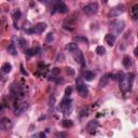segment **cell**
Wrapping results in <instances>:
<instances>
[{"mask_svg":"<svg viewBox=\"0 0 138 138\" xmlns=\"http://www.w3.org/2000/svg\"><path fill=\"white\" fill-rule=\"evenodd\" d=\"M53 38H54V36H53V33H49L48 36H46V42H51Z\"/></svg>","mask_w":138,"mask_h":138,"instance_id":"4dcf8cb0","label":"cell"},{"mask_svg":"<svg viewBox=\"0 0 138 138\" xmlns=\"http://www.w3.org/2000/svg\"><path fill=\"white\" fill-rule=\"evenodd\" d=\"M39 52H40V48H33V49H27L25 53H26V55H28V56H34L38 54Z\"/></svg>","mask_w":138,"mask_h":138,"instance_id":"e0dca14e","label":"cell"},{"mask_svg":"<svg viewBox=\"0 0 138 138\" xmlns=\"http://www.w3.org/2000/svg\"><path fill=\"white\" fill-rule=\"evenodd\" d=\"M134 54H135V56H136V57H138V46L136 49H135V51H134Z\"/></svg>","mask_w":138,"mask_h":138,"instance_id":"d590c367","label":"cell"},{"mask_svg":"<svg viewBox=\"0 0 138 138\" xmlns=\"http://www.w3.org/2000/svg\"><path fill=\"white\" fill-rule=\"evenodd\" d=\"M0 126L3 131H8L12 126V121L9 118H2L1 122H0Z\"/></svg>","mask_w":138,"mask_h":138,"instance_id":"8fae6325","label":"cell"},{"mask_svg":"<svg viewBox=\"0 0 138 138\" xmlns=\"http://www.w3.org/2000/svg\"><path fill=\"white\" fill-rule=\"evenodd\" d=\"M21 15H22V13H21L20 10L14 11V13H13V20H14V22L16 21V20H20V18H21Z\"/></svg>","mask_w":138,"mask_h":138,"instance_id":"83f0119b","label":"cell"},{"mask_svg":"<svg viewBox=\"0 0 138 138\" xmlns=\"http://www.w3.org/2000/svg\"><path fill=\"white\" fill-rule=\"evenodd\" d=\"M105 40L110 46H113L114 43H115V36L112 34H107L106 37H105Z\"/></svg>","mask_w":138,"mask_h":138,"instance_id":"9a60e30c","label":"cell"},{"mask_svg":"<svg viewBox=\"0 0 138 138\" xmlns=\"http://www.w3.org/2000/svg\"><path fill=\"white\" fill-rule=\"evenodd\" d=\"M71 92H72V87H71V86L66 87V90H65V95H66V97H68L69 95H70Z\"/></svg>","mask_w":138,"mask_h":138,"instance_id":"f1b7e54d","label":"cell"},{"mask_svg":"<svg viewBox=\"0 0 138 138\" xmlns=\"http://www.w3.org/2000/svg\"><path fill=\"white\" fill-rule=\"evenodd\" d=\"M65 49L67 50V51L72 53V52H74V51H77V50H78V45H77V43L71 42V43H68V44L65 46Z\"/></svg>","mask_w":138,"mask_h":138,"instance_id":"ac0fdd59","label":"cell"},{"mask_svg":"<svg viewBox=\"0 0 138 138\" xmlns=\"http://www.w3.org/2000/svg\"><path fill=\"white\" fill-rule=\"evenodd\" d=\"M1 70H2V72H3V73H9L12 70L11 64H9V63H4V64L1 66Z\"/></svg>","mask_w":138,"mask_h":138,"instance_id":"d6986e66","label":"cell"},{"mask_svg":"<svg viewBox=\"0 0 138 138\" xmlns=\"http://www.w3.org/2000/svg\"><path fill=\"white\" fill-rule=\"evenodd\" d=\"M57 136L61 137V138H67V134H66V133H58Z\"/></svg>","mask_w":138,"mask_h":138,"instance_id":"d6a6232c","label":"cell"},{"mask_svg":"<svg viewBox=\"0 0 138 138\" xmlns=\"http://www.w3.org/2000/svg\"><path fill=\"white\" fill-rule=\"evenodd\" d=\"M28 108V104L27 103H21V104H18V105L15 107V114L16 115H21L23 112L26 111V109Z\"/></svg>","mask_w":138,"mask_h":138,"instance_id":"30bf717a","label":"cell"},{"mask_svg":"<svg viewBox=\"0 0 138 138\" xmlns=\"http://www.w3.org/2000/svg\"><path fill=\"white\" fill-rule=\"evenodd\" d=\"M124 28H125V23L123 21H118L114 24V31L117 34H120L124 30Z\"/></svg>","mask_w":138,"mask_h":138,"instance_id":"7c38bea8","label":"cell"},{"mask_svg":"<svg viewBox=\"0 0 138 138\" xmlns=\"http://www.w3.org/2000/svg\"><path fill=\"white\" fill-rule=\"evenodd\" d=\"M39 137L40 138H45V134L44 133H40L39 134Z\"/></svg>","mask_w":138,"mask_h":138,"instance_id":"8d00e7d4","label":"cell"},{"mask_svg":"<svg viewBox=\"0 0 138 138\" xmlns=\"http://www.w3.org/2000/svg\"><path fill=\"white\" fill-rule=\"evenodd\" d=\"M131 14H132V17H133L134 20H137V18H138V4L134 5V7L132 8Z\"/></svg>","mask_w":138,"mask_h":138,"instance_id":"44dd1931","label":"cell"},{"mask_svg":"<svg viewBox=\"0 0 138 138\" xmlns=\"http://www.w3.org/2000/svg\"><path fill=\"white\" fill-rule=\"evenodd\" d=\"M97 126H98V122L95 121V120H92V121H90L89 123H87L86 125V128H87V131L90 132V133H94V132L96 131V128Z\"/></svg>","mask_w":138,"mask_h":138,"instance_id":"4fadbf2b","label":"cell"},{"mask_svg":"<svg viewBox=\"0 0 138 138\" xmlns=\"http://www.w3.org/2000/svg\"><path fill=\"white\" fill-rule=\"evenodd\" d=\"M21 72L24 74V76H28V73L26 72V71L24 70V68H23V65H21Z\"/></svg>","mask_w":138,"mask_h":138,"instance_id":"e575fe53","label":"cell"},{"mask_svg":"<svg viewBox=\"0 0 138 138\" xmlns=\"http://www.w3.org/2000/svg\"><path fill=\"white\" fill-rule=\"evenodd\" d=\"M11 95L14 97V98H23L24 97V90L20 84L17 83H13L11 86Z\"/></svg>","mask_w":138,"mask_h":138,"instance_id":"7a4b0ae2","label":"cell"},{"mask_svg":"<svg viewBox=\"0 0 138 138\" xmlns=\"http://www.w3.org/2000/svg\"><path fill=\"white\" fill-rule=\"evenodd\" d=\"M55 82L57 83V84H59V83H63V82H64V80H63L62 78H59V77H57V78H56V79H55Z\"/></svg>","mask_w":138,"mask_h":138,"instance_id":"836d02e7","label":"cell"},{"mask_svg":"<svg viewBox=\"0 0 138 138\" xmlns=\"http://www.w3.org/2000/svg\"><path fill=\"white\" fill-rule=\"evenodd\" d=\"M61 109L64 112V114L68 115L71 113V99L68 97H65L61 103Z\"/></svg>","mask_w":138,"mask_h":138,"instance_id":"5b68a950","label":"cell"},{"mask_svg":"<svg viewBox=\"0 0 138 138\" xmlns=\"http://www.w3.org/2000/svg\"><path fill=\"white\" fill-rule=\"evenodd\" d=\"M17 43H18V45H20L22 49H24V50L27 48V44H28L27 41L24 38H18L17 39Z\"/></svg>","mask_w":138,"mask_h":138,"instance_id":"603a6c76","label":"cell"},{"mask_svg":"<svg viewBox=\"0 0 138 138\" xmlns=\"http://www.w3.org/2000/svg\"><path fill=\"white\" fill-rule=\"evenodd\" d=\"M45 28H46V24L44 23H39V24H37L36 26H34L33 29H27L26 31L28 34H42L43 31L45 30Z\"/></svg>","mask_w":138,"mask_h":138,"instance_id":"ba28073f","label":"cell"},{"mask_svg":"<svg viewBox=\"0 0 138 138\" xmlns=\"http://www.w3.org/2000/svg\"><path fill=\"white\" fill-rule=\"evenodd\" d=\"M125 10H126V8H125L124 4H119L117 7L112 8L110 12H109V17H115V16H119L120 14L124 13Z\"/></svg>","mask_w":138,"mask_h":138,"instance_id":"52a82bcc","label":"cell"},{"mask_svg":"<svg viewBox=\"0 0 138 138\" xmlns=\"http://www.w3.org/2000/svg\"><path fill=\"white\" fill-rule=\"evenodd\" d=\"M67 73L68 74H70V76H73V74H74V71H73V69L72 68H67Z\"/></svg>","mask_w":138,"mask_h":138,"instance_id":"1f68e13d","label":"cell"},{"mask_svg":"<svg viewBox=\"0 0 138 138\" xmlns=\"http://www.w3.org/2000/svg\"><path fill=\"white\" fill-rule=\"evenodd\" d=\"M96 53L98 55H104L106 53V49L104 48V46L99 45V46H97V48H96Z\"/></svg>","mask_w":138,"mask_h":138,"instance_id":"4316f807","label":"cell"},{"mask_svg":"<svg viewBox=\"0 0 138 138\" xmlns=\"http://www.w3.org/2000/svg\"><path fill=\"white\" fill-rule=\"evenodd\" d=\"M94 78H95V74H94V72H92V71L86 70L85 72H84V79L86 81H92Z\"/></svg>","mask_w":138,"mask_h":138,"instance_id":"ffe728a7","label":"cell"},{"mask_svg":"<svg viewBox=\"0 0 138 138\" xmlns=\"http://www.w3.org/2000/svg\"><path fill=\"white\" fill-rule=\"evenodd\" d=\"M59 72H61V69L59 68H53L52 69V71H51V73H50V76H49V80H53V81H55V79L58 77V74Z\"/></svg>","mask_w":138,"mask_h":138,"instance_id":"2e32d148","label":"cell"},{"mask_svg":"<svg viewBox=\"0 0 138 138\" xmlns=\"http://www.w3.org/2000/svg\"><path fill=\"white\" fill-rule=\"evenodd\" d=\"M72 56L78 64H80L82 67H85V59H84V56L80 50H77V51L72 52Z\"/></svg>","mask_w":138,"mask_h":138,"instance_id":"9c48e42d","label":"cell"},{"mask_svg":"<svg viewBox=\"0 0 138 138\" xmlns=\"http://www.w3.org/2000/svg\"><path fill=\"white\" fill-rule=\"evenodd\" d=\"M97 10H98V3H97V2H91V3L86 4L85 7L83 8L84 13L87 14V15L95 14L97 12Z\"/></svg>","mask_w":138,"mask_h":138,"instance_id":"8992f818","label":"cell"},{"mask_svg":"<svg viewBox=\"0 0 138 138\" xmlns=\"http://www.w3.org/2000/svg\"><path fill=\"white\" fill-rule=\"evenodd\" d=\"M50 107H53V106L55 105V96L54 95H51L50 96Z\"/></svg>","mask_w":138,"mask_h":138,"instance_id":"f546056e","label":"cell"},{"mask_svg":"<svg viewBox=\"0 0 138 138\" xmlns=\"http://www.w3.org/2000/svg\"><path fill=\"white\" fill-rule=\"evenodd\" d=\"M56 11H58L59 13H62V14H66V13H68L69 9H68L67 5L65 4V2H63V1H56L55 4H54V7H53L52 14H54Z\"/></svg>","mask_w":138,"mask_h":138,"instance_id":"277c9868","label":"cell"},{"mask_svg":"<svg viewBox=\"0 0 138 138\" xmlns=\"http://www.w3.org/2000/svg\"><path fill=\"white\" fill-rule=\"evenodd\" d=\"M110 73L109 74H105V76H103L102 78H100V80H99V83H98V85L99 87H105L107 84L109 83V80H110Z\"/></svg>","mask_w":138,"mask_h":138,"instance_id":"5bb4252c","label":"cell"},{"mask_svg":"<svg viewBox=\"0 0 138 138\" xmlns=\"http://www.w3.org/2000/svg\"><path fill=\"white\" fill-rule=\"evenodd\" d=\"M8 52H9V54H11V55H13V56H15V55L17 54V53H16V49H15V45L13 44V43H11V44L8 46Z\"/></svg>","mask_w":138,"mask_h":138,"instance_id":"cb8c5ba5","label":"cell"},{"mask_svg":"<svg viewBox=\"0 0 138 138\" xmlns=\"http://www.w3.org/2000/svg\"><path fill=\"white\" fill-rule=\"evenodd\" d=\"M123 65H124L125 68H130L131 66H132V59H131L130 56H124V58H123Z\"/></svg>","mask_w":138,"mask_h":138,"instance_id":"7402d4cb","label":"cell"},{"mask_svg":"<svg viewBox=\"0 0 138 138\" xmlns=\"http://www.w3.org/2000/svg\"><path fill=\"white\" fill-rule=\"evenodd\" d=\"M62 125H63V127H64V128H69V127L72 126L73 123H72V121H70V120H63L62 121Z\"/></svg>","mask_w":138,"mask_h":138,"instance_id":"d4e9b609","label":"cell"},{"mask_svg":"<svg viewBox=\"0 0 138 138\" xmlns=\"http://www.w3.org/2000/svg\"><path fill=\"white\" fill-rule=\"evenodd\" d=\"M134 77L135 76L133 73H127V74H124L123 72L120 73V89L123 92H127V91L132 90Z\"/></svg>","mask_w":138,"mask_h":138,"instance_id":"6da1fadb","label":"cell"},{"mask_svg":"<svg viewBox=\"0 0 138 138\" xmlns=\"http://www.w3.org/2000/svg\"><path fill=\"white\" fill-rule=\"evenodd\" d=\"M74 41H77V42H83V43H87V42H89V41H87V39L85 38V37H83V36L74 37Z\"/></svg>","mask_w":138,"mask_h":138,"instance_id":"484cf974","label":"cell"},{"mask_svg":"<svg viewBox=\"0 0 138 138\" xmlns=\"http://www.w3.org/2000/svg\"><path fill=\"white\" fill-rule=\"evenodd\" d=\"M76 85H77V91L79 93V95L81 97H86L87 94H89V90H87L86 85L83 83V81L80 78H78L76 80Z\"/></svg>","mask_w":138,"mask_h":138,"instance_id":"3957f363","label":"cell"},{"mask_svg":"<svg viewBox=\"0 0 138 138\" xmlns=\"http://www.w3.org/2000/svg\"><path fill=\"white\" fill-rule=\"evenodd\" d=\"M137 38H138V34H137Z\"/></svg>","mask_w":138,"mask_h":138,"instance_id":"74e56055","label":"cell"}]
</instances>
